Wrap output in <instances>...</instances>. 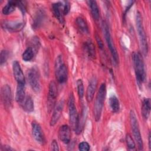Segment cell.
<instances>
[{
  "mask_svg": "<svg viewBox=\"0 0 151 151\" xmlns=\"http://www.w3.org/2000/svg\"><path fill=\"white\" fill-rule=\"evenodd\" d=\"M132 60L136 80L139 86H140L144 82L146 77L144 63L141 54L139 52H133L132 55Z\"/></svg>",
  "mask_w": 151,
  "mask_h": 151,
  "instance_id": "1",
  "label": "cell"
},
{
  "mask_svg": "<svg viewBox=\"0 0 151 151\" xmlns=\"http://www.w3.org/2000/svg\"><path fill=\"white\" fill-rule=\"evenodd\" d=\"M106 95V86L104 83H102L98 90L97 96L94 105V116L96 121H99L100 119L101 112L104 105V100Z\"/></svg>",
  "mask_w": 151,
  "mask_h": 151,
  "instance_id": "2",
  "label": "cell"
},
{
  "mask_svg": "<svg viewBox=\"0 0 151 151\" xmlns=\"http://www.w3.org/2000/svg\"><path fill=\"white\" fill-rule=\"evenodd\" d=\"M136 23L141 49L142 50V52L143 53V54L146 55H147L148 52V45L146 33L143 25L142 17L139 12H137L136 13Z\"/></svg>",
  "mask_w": 151,
  "mask_h": 151,
  "instance_id": "3",
  "label": "cell"
},
{
  "mask_svg": "<svg viewBox=\"0 0 151 151\" xmlns=\"http://www.w3.org/2000/svg\"><path fill=\"white\" fill-rule=\"evenodd\" d=\"M68 110H69V120L71 127L77 133H78L79 126V116L75 106L74 97L73 94H70L68 98Z\"/></svg>",
  "mask_w": 151,
  "mask_h": 151,
  "instance_id": "4",
  "label": "cell"
},
{
  "mask_svg": "<svg viewBox=\"0 0 151 151\" xmlns=\"http://www.w3.org/2000/svg\"><path fill=\"white\" fill-rule=\"evenodd\" d=\"M55 74L57 81L60 83H64L67 80V68L63 61L62 55H58L55 62Z\"/></svg>",
  "mask_w": 151,
  "mask_h": 151,
  "instance_id": "5",
  "label": "cell"
},
{
  "mask_svg": "<svg viewBox=\"0 0 151 151\" xmlns=\"http://www.w3.org/2000/svg\"><path fill=\"white\" fill-rule=\"evenodd\" d=\"M102 28H103V34H104V35L105 37L106 41L107 46L110 50V51L111 55L112 56L113 60L114 61V63L116 64H117L119 63V55L117 54L116 48H115L114 44L113 42L108 25L105 21H103L102 23Z\"/></svg>",
  "mask_w": 151,
  "mask_h": 151,
  "instance_id": "6",
  "label": "cell"
},
{
  "mask_svg": "<svg viewBox=\"0 0 151 151\" xmlns=\"http://www.w3.org/2000/svg\"><path fill=\"white\" fill-rule=\"evenodd\" d=\"M130 122L132 127V130L133 132V134L134 137L137 142L139 150H142L143 149V140L142 138V136L140 132L139 126L138 124V121L136 117V116L134 112V111L131 110L130 112Z\"/></svg>",
  "mask_w": 151,
  "mask_h": 151,
  "instance_id": "7",
  "label": "cell"
},
{
  "mask_svg": "<svg viewBox=\"0 0 151 151\" xmlns=\"http://www.w3.org/2000/svg\"><path fill=\"white\" fill-rule=\"evenodd\" d=\"M27 78L32 90L36 93H39L41 90L40 74L38 70L35 67H32L28 70Z\"/></svg>",
  "mask_w": 151,
  "mask_h": 151,
  "instance_id": "8",
  "label": "cell"
},
{
  "mask_svg": "<svg viewBox=\"0 0 151 151\" xmlns=\"http://www.w3.org/2000/svg\"><path fill=\"white\" fill-rule=\"evenodd\" d=\"M57 87L54 81H51L49 84L47 97V107L49 111L51 110L55 105L56 98L57 97Z\"/></svg>",
  "mask_w": 151,
  "mask_h": 151,
  "instance_id": "9",
  "label": "cell"
},
{
  "mask_svg": "<svg viewBox=\"0 0 151 151\" xmlns=\"http://www.w3.org/2000/svg\"><path fill=\"white\" fill-rule=\"evenodd\" d=\"M1 99L4 106L9 109L12 104V93L10 87L8 84L4 85L1 90Z\"/></svg>",
  "mask_w": 151,
  "mask_h": 151,
  "instance_id": "10",
  "label": "cell"
},
{
  "mask_svg": "<svg viewBox=\"0 0 151 151\" xmlns=\"http://www.w3.org/2000/svg\"><path fill=\"white\" fill-rule=\"evenodd\" d=\"M64 104V103L63 100H60L55 104L54 107V111H53L52 115L51 116V119L50 123V126H54L60 119L63 110Z\"/></svg>",
  "mask_w": 151,
  "mask_h": 151,
  "instance_id": "11",
  "label": "cell"
},
{
  "mask_svg": "<svg viewBox=\"0 0 151 151\" xmlns=\"http://www.w3.org/2000/svg\"><path fill=\"white\" fill-rule=\"evenodd\" d=\"M32 132L35 140L40 144L43 145L45 142L44 134L41 127L37 122L32 123Z\"/></svg>",
  "mask_w": 151,
  "mask_h": 151,
  "instance_id": "12",
  "label": "cell"
},
{
  "mask_svg": "<svg viewBox=\"0 0 151 151\" xmlns=\"http://www.w3.org/2000/svg\"><path fill=\"white\" fill-rule=\"evenodd\" d=\"M24 22L21 21H5L2 24V28L12 32H18L22 29Z\"/></svg>",
  "mask_w": 151,
  "mask_h": 151,
  "instance_id": "13",
  "label": "cell"
},
{
  "mask_svg": "<svg viewBox=\"0 0 151 151\" xmlns=\"http://www.w3.org/2000/svg\"><path fill=\"white\" fill-rule=\"evenodd\" d=\"M12 70L14 76L17 82V84H25V80L24 73L22 71L19 63L17 61H14L12 64Z\"/></svg>",
  "mask_w": 151,
  "mask_h": 151,
  "instance_id": "14",
  "label": "cell"
},
{
  "mask_svg": "<svg viewBox=\"0 0 151 151\" xmlns=\"http://www.w3.org/2000/svg\"><path fill=\"white\" fill-rule=\"evenodd\" d=\"M58 137L60 140L64 143H69L71 139L70 127L66 124L61 126L58 130Z\"/></svg>",
  "mask_w": 151,
  "mask_h": 151,
  "instance_id": "15",
  "label": "cell"
},
{
  "mask_svg": "<svg viewBox=\"0 0 151 151\" xmlns=\"http://www.w3.org/2000/svg\"><path fill=\"white\" fill-rule=\"evenodd\" d=\"M52 10L55 18L61 22L63 23L64 15V5L61 2H56L52 5Z\"/></svg>",
  "mask_w": 151,
  "mask_h": 151,
  "instance_id": "16",
  "label": "cell"
},
{
  "mask_svg": "<svg viewBox=\"0 0 151 151\" xmlns=\"http://www.w3.org/2000/svg\"><path fill=\"white\" fill-rule=\"evenodd\" d=\"M97 80L96 77H93L89 82L86 91V99L88 102L92 101L97 88Z\"/></svg>",
  "mask_w": 151,
  "mask_h": 151,
  "instance_id": "17",
  "label": "cell"
},
{
  "mask_svg": "<svg viewBox=\"0 0 151 151\" xmlns=\"http://www.w3.org/2000/svg\"><path fill=\"white\" fill-rule=\"evenodd\" d=\"M25 84H17V91L15 94V100L19 104H22L25 99Z\"/></svg>",
  "mask_w": 151,
  "mask_h": 151,
  "instance_id": "18",
  "label": "cell"
},
{
  "mask_svg": "<svg viewBox=\"0 0 151 151\" xmlns=\"http://www.w3.org/2000/svg\"><path fill=\"white\" fill-rule=\"evenodd\" d=\"M150 112V100L149 98L144 99L142 101V114L144 119H147Z\"/></svg>",
  "mask_w": 151,
  "mask_h": 151,
  "instance_id": "19",
  "label": "cell"
},
{
  "mask_svg": "<svg viewBox=\"0 0 151 151\" xmlns=\"http://www.w3.org/2000/svg\"><path fill=\"white\" fill-rule=\"evenodd\" d=\"M87 3L90 8V11L93 18L95 20H98L100 17V12L97 2L95 1H88Z\"/></svg>",
  "mask_w": 151,
  "mask_h": 151,
  "instance_id": "20",
  "label": "cell"
},
{
  "mask_svg": "<svg viewBox=\"0 0 151 151\" xmlns=\"http://www.w3.org/2000/svg\"><path fill=\"white\" fill-rule=\"evenodd\" d=\"M84 48L88 55L91 58H94L96 57V51L94 44L91 41H87L84 43Z\"/></svg>",
  "mask_w": 151,
  "mask_h": 151,
  "instance_id": "21",
  "label": "cell"
},
{
  "mask_svg": "<svg viewBox=\"0 0 151 151\" xmlns=\"http://www.w3.org/2000/svg\"><path fill=\"white\" fill-rule=\"evenodd\" d=\"M17 6V1H9L2 8V13L4 15H8L15 11V7Z\"/></svg>",
  "mask_w": 151,
  "mask_h": 151,
  "instance_id": "22",
  "label": "cell"
},
{
  "mask_svg": "<svg viewBox=\"0 0 151 151\" xmlns=\"http://www.w3.org/2000/svg\"><path fill=\"white\" fill-rule=\"evenodd\" d=\"M23 109L28 113L32 112L34 110V101L30 96H27L24 103L22 104Z\"/></svg>",
  "mask_w": 151,
  "mask_h": 151,
  "instance_id": "23",
  "label": "cell"
},
{
  "mask_svg": "<svg viewBox=\"0 0 151 151\" xmlns=\"http://www.w3.org/2000/svg\"><path fill=\"white\" fill-rule=\"evenodd\" d=\"M76 24L79 30L83 34L88 33V28L86 22L81 17H78L76 19Z\"/></svg>",
  "mask_w": 151,
  "mask_h": 151,
  "instance_id": "24",
  "label": "cell"
},
{
  "mask_svg": "<svg viewBox=\"0 0 151 151\" xmlns=\"http://www.w3.org/2000/svg\"><path fill=\"white\" fill-rule=\"evenodd\" d=\"M109 105L113 112L116 113L119 110V109H120L119 101L115 96H112L110 97Z\"/></svg>",
  "mask_w": 151,
  "mask_h": 151,
  "instance_id": "25",
  "label": "cell"
},
{
  "mask_svg": "<svg viewBox=\"0 0 151 151\" xmlns=\"http://www.w3.org/2000/svg\"><path fill=\"white\" fill-rule=\"evenodd\" d=\"M35 55V51L34 50L32 47H27L25 50L24 51L22 58V60L25 61H31Z\"/></svg>",
  "mask_w": 151,
  "mask_h": 151,
  "instance_id": "26",
  "label": "cell"
},
{
  "mask_svg": "<svg viewBox=\"0 0 151 151\" xmlns=\"http://www.w3.org/2000/svg\"><path fill=\"white\" fill-rule=\"evenodd\" d=\"M77 92L78 95L80 98V99H82L84 96V86L83 81L81 79H79L77 81Z\"/></svg>",
  "mask_w": 151,
  "mask_h": 151,
  "instance_id": "27",
  "label": "cell"
},
{
  "mask_svg": "<svg viewBox=\"0 0 151 151\" xmlns=\"http://www.w3.org/2000/svg\"><path fill=\"white\" fill-rule=\"evenodd\" d=\"M126 141L127 143V147H129V149L130 150H133L135 149L136 145L134 143V142L133 141L131 135L130 134H127L126 136Z\"/></svg>",
  "mask_w": 151,
  "mask_h": 151,
  "instance_id": "28",
  "label": "cell"
},
{
  "mask_svg": "<svg viewBox=\"0 0 151 151\" xmlns=\"http://www.w3.org/2000/svg\"><path fill=\"white\" fill-rule=\"evenodd\" d=\"M8 57H9V52L5 50H2L0 55L1 64L2 65L3 64H4L7 61Z\"/></svg>",
  "mask_w": 151,
  "mask_h": 151,
  "instance_id": "29",
  "label": "cell"
},
{
  "mask_svg": "<svg viewBox=\"0 0 151 151\" xmlns=\"http://www.w3.org/2000/svg\"><path fill=\"white\" fill-rule=\"evenodd\" d=\"M78 148L79 150L82 151H88L90 149V145L88 143L86 142H83L79 144Z\"/></svg>",
  "mask_w": 151,
  "mask_h": 151,
  "instance_id": "30",
  "label": "cell"
},
{
  "mask_svg": "<svg viewBox=\"0 0 151 151\" xmlns=\"http://www.w3.org/2000/svg\"><path fill=\"white\" fill-rule=\"evenodd\" d=\"M51 149L52 150H55V151H57L59 150L58 143L55 140H54L51 143Z\"/></svg>",
  "mask_w": 151,
  "mask_h": 151,
  "instance_id": "31",
  "label": "cell"
},
{
  "mask_svg": "<svg viewBox=\"0 0 151 151\" xmlns=\"http://www.w3.org/2000/svg\"><path fill=\"white\" fill-rule=\"evenodd\" d=\"M64 5V15H66L69 12V10H70V4H69V3L68 2H65V4Z\"/></svg>",
  "mask_w": 151,
  "mask_h": 151,
  "instance_id": "32",
  "label": "cell"
},
{
  "mask_svg": "<svg viewBox=\"0 0 151 151\" xmlns=\"http://www.w3.org/2000/svg\"><path fill=\"white\" fill-rule=\"evenodd\" d=\"M96 40H97V44H98L100 48L102 49L103 48V44L102 42V41L101 40V39L97 35H96Z\"/></svg>",
  "mask_w": 151,
  "mask_h": 151,
  "instance_id": "33",
  "label": "cell"
},
{
  "mask_svg": "<svg viewBox=\"0 0 151 151\" xmlns=\"http://www.w3.org/2000/svg\"><path fill=\"white\" fill-rule=\"evenodd\" d=\"M4 147V149H2L1 150H6V151H9V150H14V149L11 147H10L9 146H2Z\"/></svg>",
  "mask_w": 151,
  "mask_h": 151,
  "instance_id": "34",
  "label": "cell"
},
{
  "mask_svg": "<svg viewBox=\"0 0 151 151\" xmlns=\"http://www.w3.org/2000/svg\"><path fill=\"white\" fill-rule=\"evenodd\" d=\"M150 133L149 132V136H148V141H149V149L150 150L151 149V140H150Z\"/></svg>",
  "mask_w": 151,
  "mask_h": 151,
  "instance_id": "35",
  "label": "cell"
}]
</instances>
